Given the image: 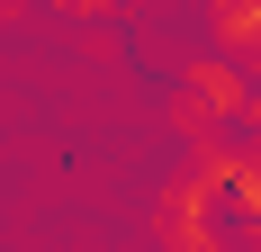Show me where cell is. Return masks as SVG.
Here are the masks:
<instances>
[{
    "mask_svg": "<svg viewBox=\"0 0 261 252\" xmlns=\"http://www.w3.org/2000/svg\"><path fill=\"white\" fill-rule=\"evenodd\" d=\"M63 18H117V9H144V0H54Z\"/></svg>",
    "mask_w": 261,
    "mask_h": 252,
    "instance_id": "cell-2",
    "label": "cell"
},
{
    "mask_svg": "<svg viewBox=\"0 0 261 252\" xmlns=\"http://www.w3.org/2000/svg\"><path fill=\"white\" fill-rule=\"evenodd\" d=\"M207 9H216V0H207Z\"/></svg>",
    "mask_w": 261,
    "mask_h": 252,
    "instance_id": "cell-5",
    "label": "cell"
},
{
    "mask_svg": "<svg viewBox=\"0 0 261 252\" xmlns=\"http://www.w3.org/2000/svg\"><path fill=\"white\" fill-rule=\"evenodd\" d=\"M252 108V72H243L234 54H189L180 63V90H171V135L189 153L198 144H225V126H243Z\"/></svg>",
    "mask_w": 261,
    "mask_h": 252,
    "instance_id": "cell-1",
    "label": "cell"
},
{
    "mask_svg": "<svg viewBox=\"0 0 261 252\" xmlns=\"http://www.w3.org/2000/svg\"><path fill=\"white\" fill-rule=\"evenodd\" d=\"M18 9H27V0H0V27H9V18H18Z\"/></svg>",
    "mask_w": 261,
    "mask_h": 252,
    "instance_id": "cell-4",
    "label": "cell"
},
{
    "mask_svg": "<svg viewBox=\"0 0 261 252\" xmlns=\"http://www.w3.org/2000/svg\"><path fill=\"white\" fill-rule=\"evenodd\" d=\"M171 252H234V243H225V225H198V234H171Z\"/></svg>",
    "mask_w": 261,
    "mask_h": 252,
    "instance_id": "cell-3",
    "label": "cell"
}]
</instances>
